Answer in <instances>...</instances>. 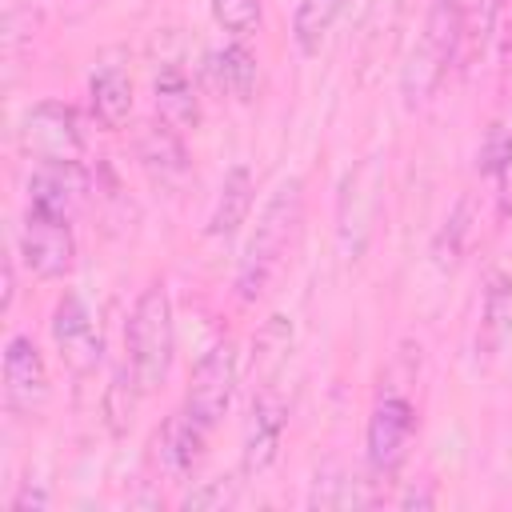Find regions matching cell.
<instances>
[{"instance_id": "obj_1", "label": "cell", "mask_w": 512, "mask_h": 512, "mask_svg": "<svg viewBox=\"0 0 512 512\" xmlns=\"http://www.w3.org/2000/svg\"><path fill=\"white\" fill-rule=\"evenodd\" d=\"M300 212H304V184L300 180H284L268 196V204H264V212L256 220V232H252V240H248V248L240 256L236 296L244 304L260 300L272 288V280L280 276L284 256H288V244H292L296 224H300Z\"/></svg>"}, {"instance_id": "obj_2", "label": "cell", "mask_w": 512, "mask_h": 512, "mask_svg": "<svg viewBox=\"0 0 512 512\" xmlns=\"http://www.w3.org/2000/svg\"><path fill=\"white\" fill-rule=\"evenodd\" d=\"M476 4L480 0H432L424 32H420V44L412 48V56L404 64V80H400L408 108H420L436 92V84L444 80L452 60L464 52Z\"/></svg>"}, {"instance_id": "obj_3", "label": "cell", "mask_w": 512, "mask_h": 512, "mask_svg": "<svg viewBox=\"0 0 512 512\" xmlns=\"http://www.w3.org/2000/svg\"><path fill=\"white\" fill-rule=\"evenodd\" d=\"M124 344H128V380L140 396L156 392L168 372H172V356H176V320H172V296L160 280H152L128 316L124 328Z\"/></svg>"}, {"instance_id": "obj_4", "label": "cell", "mask_w": 512, "mask_h": 512, "mask_svg": "<svg viewBox=\"0 0 512 512\" xmlns=\"http://www.w3.org/2000/svg\"><path fill=\"white\" fill-rule=\"evenodd\" d=\"M236 380H240V356H236V344L232 340H220L212 344L196 372H192V384H188V396H184V412L204 424L208 432H216V424L228 416L232 408V396H236Z\"/></svg>"}, {"instance_id": "obj_5", "label": "cell", "mask_w": 512, "mask_h": 512, "mask_svg": "<svg viewBox=\"0 0 512 512\" xmlns=\"http://www.w3.org/2000/svg\"><path fill=\"white\" fill-rule=\"evenodd\" d=\"M16 140L36 160H80L84 156V128L80 112L60 100H40L24 112Z\"/></svg>"}, {"instance_id": "obj_6", "label": "cell", "mask_w": 512, "mask_h": 512, "mask_svg": "<svg viewBox=\"0 0 512 512\" xmlns=\"http://www.w3.org/2000/svg\"><path fill=\"white\" fill-rule=\"evenodd\" d=\"M20 260L40 280H64L76 268V236L72 220L48 216V212H24L20 224Z\"/></svg>"}, {"instance_id": "obj_7", "label": "cell", "mask_w": 512, "mask_h": 512, "mask_svg": "<svg viewBox=\"0 0 512 512\" xmlns=\"http://www.w3.org/2000/svg\"><path fill=\"white\" fill-rule=\"evenodd\" d=\"M48 396H52V384H48L44 352L36 348L32 336L16 332L4 344V404L16 416H40Z\"/></svg>"}, {"instance_id": "obj_8", "label": "cell", "mask_w": 512, "mask_h": 512, "mask_svg": "<svg viewBox=\"0 0 512 512\" xmlns=\"http://www.w3.org/2000/svg\"><path fill=\"white\" fill-rule=\"evenodd\" d=\"M376 204H380V168L376 160L356 164L344 176L340 188V208H336V236L348 260H356L372 236V220H376Z\"/></svg>"}, {"instance_id": "obj_9", "label": "cell", "mask_w": 512, "mask_h": 512, "mask_svg": "<svg viewBox=\"0 0 512 512\" xmlns=\"http://www.w3.org/2000/svg\"><path fill=\"white\" fill-rule=\"evenodd\" d=\"M412 432H416V412L404 396H380L372 404V416H368V432H364V444H368V468L376 476H392L404 456H408V444H412Z\"/></svg>"}, {"instance_id": "obj_10", "label": "cell", "mask_w": 512, "mask_h": 512, "mask_svg": "<svg viewBox=\"0 0 512 512\" xmlns=\"http://www.w3.org/2000/svg\"><path fill=\"white\" fill-rule=\"evenodd\" d=\"M52 340H56V352L60 360L76 372V376H88L100 368V356H104V340H100V328H96V316L88 312V304L76 296V292H64L52 308Z\"/></svg>"}, {"instance_id": "obj_11", "label": "cell", "mask_w": 512, "mask_h": 512, "mask_svg": "<svg viewBox=\"0 0 512 512\" xmlns=\"http://www.w3.org/2000/svg\"><path fill=\"white\" fill-rule=\"evenodd\" d=\"M88 196V176L80 160H40V168L28 180V208L48 212L60 220H72L76 208Z\"/></svg>"}, {"instance_id": "obj_12", "label": "cell", "mask_w": 512, "mask_h": 512, "mask_svg": "<svg viewBox=\"0 0 512 512\" xmlns=\"http://www.w3.org/2000/svg\"><path fill=\"white\" fill-rule=\"evenodd\" d=\"M512 340V272L492 268L480 296V320H476V356L496 360Z\"/></svg>"}, {"instance_id": "obj_13", "label": "cell", "mask_w": 512, "mask_h": 512, "mask_svg": "<svg viewBox=\"0 0 512 512\" xmlns=\"http://www.w3.org/2000/svg\"><path fill=\"white\" fill-rule=\"evenodd\" d=\"M284 404L276 392H260L248 408V424H244V472H264L272 468V460L280 456L284 444Z\"/></svg>"}, {"instance_id": "obj_14", "label": "cell", "mask_w": 512, "mask_h": 512, "mask_svg": "<svg viewBox=\"0 0 512 512\" xmlns=\"http://www.w3.org/2000/svg\"><path fill=\"white\" fill-rule=\"evenodd\" d=\"M184 132H176L164 120H148L136 132V156L144 164V172L160 184H176L188 176V152H184Z\"/></svg>"}, {"instance_id": "obj_15", "label": "cell", "mask_w": 512, "mask_h": 512, "mask_svg": "<svg viewBox=\"0 0 512 512\" xmlns=\"http://www.w3.org/2000/svg\"><path fill=\"white\" fill-rule=\"evenodd\" d=\"M208 436H212V432H208L204 424H196L184 408L172 412L168 424H164L160 436H156L164 472H172V476H192V472L200 468L204 452H208Z\"/></svg>"}, {"instance_id": "obj_16", "label": "cell", "mask_w": 512, "mask_h": 512, "mask_svg": "<svg viewBox=\"0 0 512 512\" xmlns=\"http://www.w3.org/2000/svg\"><path fill=\"white\" fill-rule=\"evenodd\" d=\"M252 200H256V180L244 164L228 168L224 180H220V192H216V204L208 212V236L212 240H228L240 232V224L248 220L252 212Z\"/></svg>"}, {"instance_id": "obj_17", "label": "cell", "mask_w": 512, "mask_h": 512, "mask_svg": "<svg viewBox=\"0 0 512 512\" xmlns=\"http://www.w3.org/2000/svg\"><path fill=\"white\" fill-rule=\"evenodd\" d=\"M88 104H92V116H96L100 128L120 132L132 116V80H128V72L120 64H104L100 72H92Z\"/></svg>"}, {"instance_id": "obj_18", "label": "cell", "mask_w": 512, "mask_h": 512, "mask_svg": "<svg viewBox=\"0 0 512 512\" xmlns=\"http://www.w3.org/2000/svg\"><path fill=\"white\" fill-rule=\"evenodd\" d=\"M152 92H156V116L164 124H172L176 132H188L200 124V96H196L184 68H176V64L160 68Z\"/></svg>"}, {"instance_id": "obj_19", "label": "cell", "mask_w": 512, "mask_h": 512, "mask_svg": "<svg viewBox=\"0 0 512 512\" xmlns=\"http://www.w3.org/2000/svg\"><path fill=\"white\" fill-rule=\"evenodd\" d=\"M208 72H212V84L232 100H252L256 80H260V64H256V56L248 52L244 40H232V44L216 48L208 56Z\"/></svg>"}, {"instance_id": "obj_20", "label": "cell", "mask_w": 512, "mask_h": 512, "mask_svg": "<svg viewBox=\"0 0 512 512\" xmlns=\"http://www.w3.org/2000/svg\"><path fill=\"white\" fill-rule=\"evenodd\" d=\"M376 496L368 492V480H360L352 468H344L340 460H328L316 480H312V492H308V504L312 508H364L372 504Z\"/></svg>"}, {"instance_id": "obj_21", "label": "cell", "mask_w": 512, "mask_h": 512, "mask_svg": "<svg viewBox=\"0 0 512 512\" xmlns=\"http://www.w3.org/2000/svg\"><path fill=\"white\" fill-rule=\"evenodd\" d=\"M344 12V0H296L292 12V40L300 48V56H316L336 24V16Z\"/></svg>"}, {"instance_id": "obj_22", "label": "cell", "mask_w": 512, "mask_h": 512, "mask_svg": "<svg viewBox=\"0 0 512 512\" xmlns=\"http://www.w3.org/2000/svg\"><path fill=\"white\" fill-rule=\"evenodd\" d=\"M260 16H264V4L260 0H212V20L232 36V40H244L260 28Z\"/></svg>"}, {"instance_id": "obj_23", "label": "cell", "mask_w": 512, "mask_h": 512, "mask_svg": "<svg viewBox=\"0 0 512 512\" xmlns=\"http://www.w3.org/2000/svg\"><path fill=\"white\" fill-rule=\"evenodd\" d=\"M228 504H236L232 480H204V484H196V488L180 500V508H188V512H200V508H228Z\"/></svg>"}, {"instance_id": "obj_24", "label": "cell", "mask_w": 512, "mask_h": 512, "mask_svg": "<svg viewBox=\"0 0 512 512\" xmlns=\"http://www.w3.org/2000/svg\"><path fill=\"white\" fill-rule=\"evenodd\" d=\"M468 220H472V200H460L456 212L448 216V228L440 232V240H448V256L440 260V268H452V264L460 260V252H464V236H468ZM440 240H436V244H440Z\"/></svg>"}, {"instance_id": "obj_25", "label": "cell", "mask_w": 512, "mask_h": 512, "mask_svg": "<svg viewBox=\"0 0 512 512\" xmlns=\"http://www.w3.org/2000/svg\"><path fill=\"white\" fill-rule=\"evenodd\" d=\"M496 44H500V56L512 60V0H500L496 4Z\"/></svg>"}, {"instance_id": "obj_26", "label": "cell", "mask_w": 512, "mask_h": 512, "mask_svg": "<svg viewBox=\"0 0 512 512\" xmlns=\"http://www.w3.org/2000/svg\"><path fill=\"white\" fill-rule=\"evenodd\" d=\"M28 508H48V492H44V488L24 484V488L12 496V512H28Z\"/></svg>"}, {"instance_id": "obj_27", "label": "cell", "mask_w": 512, "mask_h": 512, "mask_svg": "<svg viewBox=\"0 0 512 512\" xmlns=\"http://www.w3.org/2000/svg\"><path fill=\"white\" fill-rule=\"evenodd\" d=\"M432 500H436L432 492H416V488H412L408 496H400V504H404V508H428Z\"/></svg>"}, {"instance_id": "obj_28", "label": "cell", "mask_w": 512, "mask_h": 512, "mask_svg": "<svg viewBox=\"0 0 512 512\" xmlns=\"http://www.w3.org/2000/svg\"><path fill=\"white\" fill-rule=\"evenodd\" d=\"M12 296H16V276H12V260L4 264V312L12 308Z\"/></svg>"}, {"instance_id": "obj_29", "label": "cell", "mask_w": 512, "mask_h": 512, "mask_svg": "<svg viewBox=\"0 0 512 512\" xmlns=\"http://www.w3.org/2000/svg\"><path fill=\"white\" fill-rule=\"evenodd\" d=\"M80 4H84V0H80Z\"/></svg>"}]
</instances>
